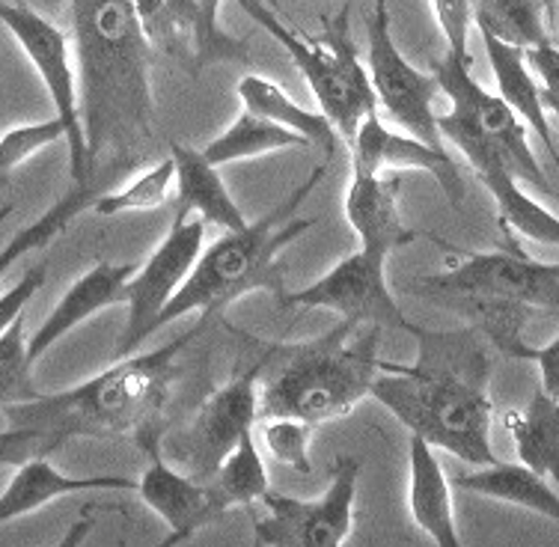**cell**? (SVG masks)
<instances>
[{
	"label": "cell",
	"instance_id": "6da1fadb",
	"mask_svg": "<svg viewBox=\"0 0 559 547\" xmlns=\"http://www.w3.org/2000/svg\"><path fill=\"white\" fill-rule=\"evenodd\" d=\"M69 19L86 173L108 182L138 167L155 131V48L140 27L134 0H69Z\"/></svg>",
	"mask_w": 559,
	"mask_h": 547
},
{
	"label": "cell",
	"instance_id": "7a4b0ae2",
	"mask_svg": "<svg viewBox=\"0 0 559 547\" xmlns=\"http://www.w3.org/2000/svg\"><path fill=\"white\" fill-rule=\"evenodd\" d=\"M419 357L414 366L381 360L369 396L435 450L462 459L464 464H495L488 396V357L479 333H435L417 328Z\"/></svg>",
	"mask_w": 559,
	"mask_h": 547
},
{
	"label": "cell",
	"instance_id": "3957f363",
	"mask_svg": "<svg viewBox=\"0 0 559 547\" xmlns=\"http://www.w3.org/2000/svg\"><path fill=\"white\" fill-rule=\"evenodd\" d=\"M205 319L212 316H203L194 328L152 352L117 357V364L72 390L39 393L31 402L10 405L3 408V417L19 429L43 431L60 447L72 438H131L140 450H146L162 440L158 417L179 376V355L197 333L205 331Z\"/></svg>",
	"mask_w": 559,
	"mask_h": 547
},
{
	"label": "cell",
	"instance_id": "277c9868",
	"mask_svg": "<svg viewBox=\"0 0 559 547\" xmlns=\"http://www.w3.org/2000/svg\"><path fill=\"white\" fill-rule=\"evenodd\" d=\"M328 167H312V173L301 185H295L271 212L257 217L253 224L241 229H224V236L200 250L194 269L176 292L170 304L164 307L162 324L179 322L191 312L217 316L229 304L245 298L250 292H271L277 301L286 298V280H283V250L307 236L316 217H298L301 205L307 203L319 182L324 179Z\"/></svg>",
	"mask_w": 559,
	"mask_h": 547
},
{
	"label": "cell",
	"instance_id": "5b68a950",
	"mask_svg": "<svg viewBox=\"0 0 559 547\" xmlns=\"http://www.w3.org/2000/svg\"><path fill=\"white\" fill-rule=\"evenodd\" d=\"M343 322L310 343H289L265 352L269 376H259V417H295L322 426L348 417L369 396L381 369V328Z\"/></svg>",
	"mask_w": 559,
	"mask_h": 547
},
{
	"label": "cell",
	"instance_id": "8992f818",
	"mask_svg": "<svg viewBox=\"0 0 559 547\" xmlns=\"http://www.w3.org/2000/svg\"><path fill=\"white\" fill-rule=\"evenodd\" d=\"M236 3L262 31L271 33L286 48V55L292 57V63L298 66V72L312 90L324 117L331 119L336 134L345 143H352L360 122L369 114H376L378 108L369 72H366L364 60L357 55L355 39H352V31H348L352 0H345L343 10L336 12L334 19L322 22L319 36L298 33L295 27H289L265 0H236Z\"/></svg>",
	"mask_w": 559,
	"mask_h": 547
},
{
	"label": "cell",
	"instance_id": "52a82bcc",
	"mask_svg": "<svg viewBox=\"0 0 559 547\" xmlns=\"http://www.w3.org/2000/svg\"><path fill=\"white\" fill-rule=\"evenodd\" d=\"M411 289L426 298L438 295H479L524 304L530 310L559 312V265L524 257L515 245L495 253H450L441 274L417 277Z\"/></svg>",
	"mask_w": 559,
	"mask_h": 547
},
{
	"label": "cell",
	"instance_id": "ba28073f",
	"mask_svg": "<svg viewBox=\"0 0 559 547\" xmlns=\"http://www.w3.org/2000/svg\"><path fill=\"white\" fill-rule=\"evenodd\" d=\"M357 479L360 459L340 455L331 467V483L316 500L269 488L262 497L269 515L253 524V542L259 547H343L355 521Z\"/></svg>",
	"mask_w": 559,
	"mask_h": 547
},
{
	"label": "cell",
	"instance_id": "9c48e42d",
	"mask_svg": "<svg viewBox=\"0 0 559 547\" xmlns=\"http://www.w3.org/2000/svg\"><path fill=\"white\" fill-rule=\"evenodd\" d=\"M0 27L12 33V39L22 45L24 57L31 60L36 75L43 78L45 93L55 105V117H60L66 129V150H69V173L72 182H90L86 173V134L81 122V102H78V75L69 51V36L55 22H48L43 12H36L19 0H0ZM102 182V179H98Z\"/></svg>",
	"mask_w": 559,
	"mask_h": 547
},
{
	"label": "cell",
	"instance_id": "30bf717a",
	"mask_svg": "<svg viewBox=\"0 0 559 547\" xmlns=\"http://www.w3.org/2000/svg\"><path fill=\"white\" fill-rule=\"evenodd\" d=\"M203 217H191V212L179 205L162 245L152 250L150 259L131 274L129 286H126L129 319L119 333L117 357L134 355L140 345L162 328L164 307L170 304L176 292L182 289V283L194 269L197 257L203 250Z\"/></svg>",
	"mask_w": 559,
	"mask_h": 547
},
{
	"label": "cell",
	"instance_id": "8fae6325",
	"mask_svg": "<svg viewBox=\"0 0 559 547\" xmlns=\"http://www.w3.org/2000/svg\"><path fill=\"white\" fill-rule=\"evenodd\" d=\"M366 39H369L366 72L376 90L378 108H384V114L402 131H408L429 146H443L438 114H435V96L441 93V86L435 75L411 66L396 48L390 31L388 0H376V7L366 15Z\"/></svg>",
	"mask_w": 559,
	"mask_h": 547
},
{
	"label": "cell",
	"instance_id": "7c38bea8",
	"mask_svg": "<svg viewBox=\"0 0 559 547\" xmlns=\"http://www.w3.org/2000/svg\"><path fill=\"white\" fill-rule=\"evenodd\" d=\"M259 376L262 357H257L253 366L238 372L233 381L217 387L200 405L194 419L164 443L167 459L173 464H182V471L194 479H212L238 438L253 429L259 419Z\"/></svg>",
	"mask_w": 559,
	"mask_h": 547
},
{
	"label": "cell",
	"instance_id": "4fadbf2b",
	"mask_svg": "<svg viewBox=\"0 0 559 547\" xmlns=\"http://www.w3.org/2000/svg\"><path fill=\"white\" fill-rule=\"evenodd\" d=\"M280 307H307V310L340 312L345 322L393 328V331L417 333V324L393 298L388 283V259L372 250H357L336 262L324 277L298 292H286Z\"/></svg>",
	"mask_w": 559,
	"mask_h": 547
},
{
	"label": "cell",
	"instance_id": "5bb4252c",
	"mask_svg": "<svg viewBox=\"0 0 559 547\" xmlns=\"http://www.w3.org/2000/svg\"><path fill=\"white\" fill-rule=\"evenodd\" d=\"M471 69H474L471 60H462V57L447 51L441 60H435L431 75H435V81L441 86L443 96L450 98L452 108L462 110L464 117L474 122L476 131L500 152V158L509 164V170L515 173L518 179H524V182L536 185V188L550 193L545 170H542V164L533 155V146H530L527 126L500 98V93H488L471 75Z\"/></svg>",
	"mask_w": 559,
	"mask_h": 547
},
{
	"label": "cell",
	"instance_id": "9a60e30c",
	"mask_svg": "<svg viewBox=\"0 0 559 547\" xmlns=\"http://www.w3.org/2000/svg\"><path fill=\"white\" fill-rule=\"evenodd\" d=\"M438 129L443 140H450L452 146L462 152L464 162L474 167L476 176L491 191L506 233L533 238L538 245L559 247V217L521 191L515 173L509 170L500 152L476 131L474 122L464 117L462 110L450 108L447 114H438Z\"/></svg>",
	"mask_w": 559,
	"mask_h": 547
},
{
	"label": "cell",
	"instance_id": "2e32d148",
	"mask_svg": "<svg viewBox=\"0 0 559 547\" xmlns=\"http://www.w3.org/2000/svg\"><path fill=\"white\" fill-rule=\"evenodd\" d=\"M146 455H150V464L138 479V494L140 500L170 526V536L164 538L162 547L191 542L203 526L215 524L217 518L229 512L215 485L176 471L162 455V447L146 450Z\"/></svg>",
	"mask_w": 559,
	"mask_h": 547
},
{
	"label": "cell",
	"instance_id": "e0dca14e",
	"mask_svg": "<svg viewBox=\"0 0 559 547\" xmlns=\"http://www.w3.org/2000/svg\"><path fill=\"white\" fill-rule=\"evenodd\" d=\"M352 146V164L364 167L372 173H399V170H423L429 173L435 182L441 185V191L447 193L455 209L464 200V179L455 162L450 158V152L443 146H429L414 134H402V131L388 129L378 114L360 122L355 140L348 143Z\"/></svg>",
	"mask_w": 559,
	"mask_h": 547
},
{
	"label": "cell",
	"instance_id": "ac0fdd59",
	"mask_svg": "<svg viewBox=\"0 0 559 547\" xmlns=\"http://www.w3.org/2000/svg\"><path fill=\"white\" fill-rule=\"evenodd\" d=\"M399 191H402V179L396 173H372L352 164V185L345 191V217L360 238V247L384 259L419 238L417 229L405 226L399 215Z\"/></svg>",
	"mask_w": 559,
	"mask_h": 547
},
{
	"label": "cell",
	"instance_id": "d6986e66",
	"mask_svg": "<svg viewBox=\"0 0 559 547\" xmlns=\"http://www.w3.org/2000/svg\"><path fill=\"white\" fill-rule=\"evenodd\" d=\"M131 274H134L131 265H114V262H98L86 274H81L66 289L55 310L48 312V319L39 324V331L27 340V357L33 364L48 355L63 336L75 331L78 324L93 319L96 312L126 304V286H129Z\"/></svg>",
	"mask_w": 559,
	"mask_h": 547
},
{
	"label": "cell",
	"instance_id": "ffe728a7",
	"mask_svg": "<svg viewBox=\"0 0 559 547\" xmlns=\"http://www.w3.org/2000/svg\"><path fill=\"white\" fill-rule=\"evenodd\" d=\"M98 488H119L122 491V488H138V485L126 476H69V473L57 471L55 464L48 462V455L27 459L24 464H19L10 485L0 494V526L12 524L24 515H33L60 497L98 491Z\"/></svg>",
	"mask_w": 559,
	"mask_h": 547
},
{
	"label": "cell",
	"instance_id": "44dd1931",
	"mask_svg": "<svg viewBox=\"0 0 559 547\" xmlns=\"http://www.w3.org/2000/svg\"><path fill=\"white\" fill-rule=\"evenodd\" d=\"M408 509L414 524L438 547H462L455 512H452L450 479L443 473L435 447L417 435L408 443Z\"/></svg>",
	"mask_w": 559,
	"mask_h": 547
},
{
	"label": "cell",
	"instance_id": "7402d4cb",
	"mask_svg": "<svg viewBox=\"0 0 559 547\" xmlns=\"http://www.w3.org/2000/svg\"><path fill=\"white\" fill-rule=\"evenodd\" d=\"M479 36H483L485 55H488L491 72H495L497 86H500V98H503L509 108L515 110L518 117H521V122H524L530 131H536L538 140H542L545 150H548L550 162L557 164L559 170V150L557 143H554L548 110L542 105L538 81L536 75L530 72L524 48L503 43V39H497L491 33H479Z\"/></svg>",
	"mask_w": 559,
	"mask_h": 547
},
{
	"label": "cell",
	"instance_id": "603a6c76",
	"mask_svg": "<svg viewBox=\"0 0 559 547\" xmlns=\"http://www.w3.org/2000/svg\"><path fill=\"white\" fill-rule=\"evenodd\" d=\"M173 167H176V193L179 205H185L191 215L203 217L205 224L221 226V229H241L248 224V217L241 215L236 200L226 191L221 173L203 150L197 152L182 143L170 146Z\"/></svg>",
	"mask_w": 559,
	"mask_h": 547
},
{
	"label": "cell",
	"instance_id": "cb8c5ba5",
	"mask_svg": "<svg viewBox=\"0 0 559 547\" xmlns=\"http://www.w3.org/2000/svg\"><path fill=\"white\" fill-rule=\"evenodd\" d=\"M455 488L479 494L497 503L521 506V509H530V512L559 524V488L550 485L548 476H542L527 464H485V467H476L474 473L455 476Z\"/></svg>",
	"mask_w": 559,
	"mask_h": 547
},
{
	"label": "cell",
	"instance_id": "d4e9b609",
	"mask_svg": "<svg viewBox=\"0 0 559 547\" xmlns=\"http://www.w3.org/2000/svg\"><path fill=\"white\" fill-rule=\"evenodd\" d=\"M134 10L155 55L162 51L191 75L203 72L197 0H134Z\"/></svg>",
	"mask_w": 559,
	"mask_h": 547
},
{
	"label": "cell",
	"instance_id": "484cf974",
	"mask_svg": "<svg viewBox=\"0 0 559 547\" xmlns=\"http://www.w3.org/2000/svg\"><path fill=\"white\" fill-rule=\"evenodd\" d=\"M506 429L515 440L518 462L527 464L559 488V402L538 387L524 411H509Z\"/></svg>",
	"mask_w": 559,
	"mask_h": 547
},
{
	"label": "cell",
	"instance_id": "4316f807",
	"mask_svg": "<svg viewBox=\"0 0 559 547\" xmlns=\"http://www.w3.org/2000/svg\"><path fill=\"white\" fill-rule=\"evenodd\" d=\"M238 98H241V105L250 114H259V117L271 119V122H277V126H286V129L298 131L304 138L316 143V146H322L328 155H334L336 152V129L331 126V119L324 117L322 110H310L298 105L295 98L283 90L280 84L269 81V78L262 75H245L238 81Z\"/></svg>",
	"mask_w": 559,
	"mask_h": 547
},
{
	"label": "cell",
	"instance_id": "83f0119b",
	"mask_svg": "<svg viewBox=\"0 0 559 547\" xmlns=\"http://www.w3.org/2000/svg\"><path fill=\"white\" fill-rule=\"evenodd\" d=\"M304 146H310V140L298 134V131L277 126V122L259 117V114H250V110H241L233 119V126L221 131L205 146L203 155L215 167H224V164L248 162V158H259V155H269V152L304 150Z\"/></svg>",
	"mask_w": 559,
	"mask_h": 547
},
{
	"label": "cell",
	"instance_id": "f1b7e54d",
	"mask_svg": "<svg viewBox=\"0 0 559 547\" xmlns=\"http://www.w3.org/2000/svg\"><path fill=\"white\" fill-rule=\"evenodd\" d=\"M471 15L479 33H491L518 48L550 43L545 0H471Z\"/></svg>",
	"mask_w": 559,
	"mask_h": 547
},
{
	"label": "cell",
	"instance_id": "f546056e",
	"mask_svg": "<svg viewBox=\"0 0 559 547\" xmlns=\"http://www.w3.org/2000/svg\"><path fill=\"white\" fill-rule=\"evenodd\" d=\"M98 185H102L98 179L75 185V188L69 193H63L51 209H45L43 217H36L31 226H24L22 233H15V238H12L10 245L0 250V277L10 271L24 253L39 250V247H45L48 241H55L60 233L69 229V224H72L81 212L93 209V200L98 197Z\"/></svg>",
	"mask_w": 559,
	"mask_h": 547
},
{
	"label": "cell",
	"instance_id": "4dcf8cb0",
	"mask_svg": "<svg viewBox=\"0 0 559 547\" xmlns=\"http://www.w3.org/2000/svg\"><path fill=\"white\" fill-rule=\"evenodd\" d=\"M209 483L215 485L226 509L253 506L257 500L265 497V491L271 488V479L269 471H265V462H262V455L257 450V443H253V429L245 431L238 438L233 452L221 462V467H217L215 476Z\"/></svg>",
	"mask_w": 559,
	"mask_h": 547
},
{
	"label": "cell",
	"instance_id": "1f68e13d",
	"mask_svg": "<svg viewBox=\"0 0 559 547\" xmlns=\"http://www.w3.org/2000/svg\"><path fill=\"white\" fill-rule=\"evenodd\" d=\"M176 185V167L173 158L152 164L150 170L138 173V179L122 185L119 191L98 193L93 200V212L102 217L126 215V212H152L170 203V191Z\"/></svg>",
	"mask_w": 559,
	"mask_h": 547
},
{
	"label": "cell",
	"instance_id": "d6a6232c",
	"mask_svg": "<svg viewBox=\"0 0 559 547\" xmlns=\"http://www.w3.org/2000/svg\"><path fill=\"white\" fill-rule=\"evenodd\" d=\"M43 393L33 384V360L27 357L24 312L0 333V411L31 402Z\"/></svg>",
	"mask_w": 559,
	"mask_h": 547
},
{
	"label": "cell",
	"instance_id": "836d02e7",
	"mask_svg": "<svg viewBox=\"0 0 559 547\" xmlns=\"http://www.w3.org/2000/svg\"><path fill=\"white\" fill-rule=\"evenodd\" d=\"M66 140V129L60 117L43 119V122H24V126H12L0 134V188L10 182V176L24 162H31L36 152L48 150Z\"/></svg>",
	"mask_w": 559,
	"mask_h": 547
},
{
	"label": "cell",
	"instance_id": "e575fe53",
	"mask_svg": "<svg viewBox=\"0 0 559 547\" xmlns=\"http://www.w3.org/2000/svg\"><path fill=\"white\" fill-rule=\"evenodd\" d=\"M221 3L224 0H197V7H200V66L209 69L215 63H253L250 45L233 36L221 24Z\"/></svg>",
	"mask_w": 559,
	"mask_h": 547
},
{
	"label": "cell",
	"instance_id": "d590c367",
	"mask_svg": "<svg viewBox=\"0 0 559 547\" xmlns=\"http://www.w3.org/2000/svg\"><path fill=\"white\" fill-rule=\"evenodd\" d=\"M310 423L295 417H269L265 426H262V438H265V447L277 459L280 464H286L289 471L301 473V476H310V440H312Z\"/></svg>",
	"mask_w": 559,
	"mask_h": 547
},
{
	"label": "cell",
	"instance_id": "8d00e7d4",
	"mask_svg": "<svg viewBox=\"0 0 559 547\" xmlns=\"http://www.w3.org/2000/svg\"><path fill=\"white\" fill-rule=\"evenodd\" d=\"M431 10H435V19H438V27L447 36V51L462 60H471V48H467V39H471V24H474V15H471V0H431Z\"/></svg>",
	"mask_w": 559,
	"mask_h": 547
},
{
	"label": "cell",
	"instance_id": "74e56055",
	"mask_svg": "<svg viewBox=\"0 0 559 547\" xmlns=\"http://www.w3.org/2000/svg\"><path fill=\"white\" fill-rule=\"evenodd\" d=\"M57 450H60V443L36 429L7 426V431H0V467H19V464H24L27 459L51 455V452Z\"/></svg>",
	"mask_w": 559,
	"mask_h": 547
},
{
	"label": "cell",
	"instance_id": "f35d334b",
	"mask_svg": "<svg viewBox=\"0 0 559 547\" xmlns=\"http://www.w3.org/2000/svg\"><path fill=\"white\" fill-rule=\"evenodd\" d=\"M524 57H527V66L538 78L542 105L559 122V48L554 43H542L533 45V48H524Z\"/></svg>",
	"mask_w": 559,
	"mask_h": 547
},
{
	"label": "cell",
	"instance_id": "ab89813d",
	"mask_svg": "<svg viewBox=\"0 0 559 547\" xmlns=\"http://www.w3.org/2000/svg\"><path fill=\"white\" fill-rule=\"evenodd\" d=\"M43 286H45V265H36V269L27 271V274H24L12 289H7L3 295H0V333L7 331V328L22 316L24 307L31 304L33 295L43 289Z\"/></svg>",
	"mask_w": 559,
	"mask_h": 547
},
{
	"label": "cell",
	"instance_id": "60d3db41",
	"mask_svg": "<svg viewBox=\"0 0 559 547\" xmlns=\"http://www.w3.org/2000/svg\"><path fill=\"white\" fill-rule=\"evenodd\" d=\"M515 360H533L538 366V376H542V390L559 402V333L548 345H538V348L521 343Z\"/></svg>",
	"mask_w": 559,
	"mask_h": 547
},
{
	"label": "cell",
	"instance_id": "b9f144b4",
	"mask_svg": "<svg viewBox=\"0 0 559 547\" xmlns=\"http://www.w3.org/2000/svg\"><path fill=\"white\" fill-rule=\"evenodd\" d=\"M550 43H554L559 48V22L554 24V31H550Z\"/></svg>",
	"mask_w": 559,
	"mask_h": 547
},
{
	"label": "cell",
	"instance_id": "7bdbcfd3",
	"mask_svg": "<svg viewBox=\"0 0 559 547\" xmlns=\"http://www.w3.org/2000/svg\"><path fill=\"white\" fill-rule=\"evenodd\" d=\"M12 215V205H7V209H0V224H3V221H7V217Z\"/></svg>",
	"mask_w": 559,
	"mask_h": 547
},
{
	"label": "cell",
	"instance_id": "ee69618b",
	"mask_svg": "<svg viewBox=\"0 0 559 547\" xmlns=\"http://www.w3.org/2000/svg\"><path fill=\"white\" fill-rule=\"evenodd\" d=\"M559 0H545V10H550V7H557Z\"/></svg>",
	"mask_w": 559,
	"mask_h": 547
}]
</instances>
